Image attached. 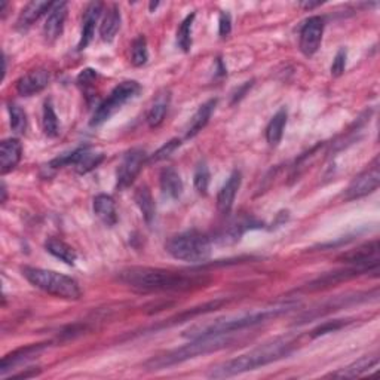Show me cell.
I'll use <instances>...</instances> for the list:
<instances>
[{
	"label": "cell",
	"instance_id": "6da1fadb",
	"mask_svg": "<svg viewBox=\"0 0 380 380\" xmlns=\"http://www.w3.org/2000/svg\"><path fill=\"white\" fill-rule=\"evenodd\" d=\"M118 280L137 291H189L210 282L205 275L167 271L160 268L132 266L118 273Z\"/></svg>",
	"mask_w": 380,
	"mask_h": 380
},
{
	"label": "cell",
	"instance_id": "7a4b0ae2",
	"mask_svg": "<svg viewBox=\"0 0 380 380\" xmlns=\"http://www.w3.org/2000/svg\"><path fill=\"white\" fill-rule=\"evenodd\" d=\"M296 349V340L290 337L273 339L268 343H263L260 347L251 349L247 354L239 355L238 358L229 360L220 365L211 368L208 377L225 379L243 374L251 370H256L259 367L276 363L291 355Z\"/></svg>",
	"mask_w": 380,
	"mask_h": 380
},
{
	"label": "cell",
	"instance_id": "3957f363",
	"mask_svg": "<svg viewBox=\"0 0 380 380\" xmlns=\"http://www.w3.org/2000/svg\"><path fill=\"white\" fill-rule=\"evenodd\" d=\"M293 305H281L268 309L257 310V312L244 314L239 317H227L218 318L215 321L208 322V324H197L192 328L184 331V337L188 339H198V337H211V336H225V335H235V333L244 331L247 328H252L256 326L264 324V322L276 319L278 317L289 312Z\"/></svg>",
	"mask_w": 380,
	"mask_h": 380
},
{
	"label": "cell",
	"instance_id": "277c9868",
	"mask_svg": "<svg viewBox=\"0 0 380 380\" xmlns=\"http://www.w3.org/2000/svg\"><path fill=\"white\" fill-rule=\"evenodd\" d=\"M234 343H235L234 335L190 339V342L188 344H184V347H181V348H176V349L168 351L165 354L152 356L151 360H147L144 363V368L149 372L164 370V368H169V367H174L177 364L186 363L189 360L197 358V356L226 349L229 347H232Z\"/></svg>",
	"mask_w": 380,
	"mask_h": 380
},
{
	"label": "cell",
	"instance_id": "5b68a950",
	"mask_svg": "<svg viewBox=\"0 0 380 380\" xmlns=\"http://www.w3.org/2000/svg\"><path fill=\"white\" fill-rule=\"evenodd\" d=\"M22 276L33 287L63 301H79L82 297V290L76 280L55 271L26 266L22 268Z\"/></svg>",
	"mask_w": 380,
	"mask_h": 380
},
{
	"label": "cell",
	"instance_id": "8992f818",
	"mask_svg": "<svg viewBox=\"0 0 380 380\" xmlns=\"http://www.w3.org/2000/svg\"><path fill=\"white\" fill-rule=\"evenodd\" d=\"M165 250L171 257L188 263H205L211 257V241L205 234L198 230H186V232L171 236Z\"/></svg>",
	"mask_w": 380,
	"mask_h": 380
},
{
	"label": "cell",
	"instance_id": "52a82bcc",
	"mask_svg": "<svg viewBox=\"0 0 380 380\" xmlns=\"http://www.w3.org/2000/svg\"><path fill=\"white\" fill-rule=\"evenodd\" d=\"M142 86L135 80H125V82L114 86L110 96L101 102L97 110L92 114L91 126H100L107 122L113 114H116L128 101L140 94Z\"/></svg>",
	"mask_w": 380,
	"mask_h": 380
},
{
	"label": "cell",
	"instance_id": "ba28073f",
	"mask_svg": "<svg viewBox=\"0 0 380 380\" xmlns=\"http://www.w3.org/2000/svg\"><path fill=\"white\" fill-rule=\"evenodd\" d=\"M380 183V165L379 156L373 159V162L368 165L363 172H360L351 183L348 189L344 190V199L355 201L367 197L377 190Z\"/></svg>",
	"mask_w": 380,
	"mask_h": 380
},
{
	"label": "cell",
	"instance_id": "9c48e42d",
	"mask_svg": "<svg viewBox=\"0 0 380 380\" xmlns=\"http://www.w3.org/2000/svg\"><path fill=\"white\" fill-rule=\"evenodd\" d=\"M149 160V156L140 147H134L126 152L122 158L116 172V188L118 190L128 189L135 178L140 174L144 164Z\"/></svg>",
	"mask_w": 380,
	"mask_h": 380
},
{
	"label": "cell",
	"instance_id": "30bf717a",
	"mask_svg": "<svg viewBox=\"0 0 380 380\" xmlns=\"http://www.w3.org/2000/svg\"><path fill=\"white\" fill-rule=\"evenodd\" d=\"M324 18L319 15H314L305 21L301 29V42L298 48L305 56H314L322 42V34H324Z\"/></svg>",
	"mask_w": 380,
	"mask_h": 380
},
{
	"label": "cell",
	"instance_id": "8fae6325",
	"mask_svg": "<svg viewBox=\"0 0 380 380\" xmlns=\"http://www.w3.org/2000/svg\"><path fill=\"white\" fill-rule=\"evenodd\" d=\"M50 347V343H33L29 344V347L15 349L14 352H10L3 356L2 364H0V376L6 377L8 373L14 372L17 367L27 364L29 361L38 358V356L46 351V348Z\"/></svg>",
	"mask_w": 380,
	"mask_h": 380
},
{
	"label": "cell",
	"instance_id": "7c38bea8",
	"mask_svg": "<svg viewBox=\"0 0 380 380\" xmlns=\"http://www.w3.org/2000/svg\"><path fill=\"white\" fill-rule=\"evenodd\" d=\"M343 263H348L351 266H363L377 271L379 268V241L374 239L372 243L360 245L358 248L344 252L339 257Z\"/></svg>",
	"mask_w": 380,
	"mask_h": 380
},
{
	"label": "cell",
	"instance_id": "4fadbf2b",
	"mask_svg": "<svg viewBox=\"0 0 380 380\" xmlns=\"http://www.w3.org/2000/svg\"><path fill=\"white\" fill-rule=\"evenodd\" d=\"M372 271L373 269L363 268V266H351L348 269H342V271H336V272H328L326 275L319 276V278L314 280L310 284H307L306 289L310 290V291L324 290V289H328V287H331V285H336V284H340L343 281L354 280V278H356V276H361V275L368 273V272H372ZM373 272H377V271H373Z\"/></svg>",
	"mask_w": 380,
	"mask_h": 380
},
{
	"label": "cell",
	"instance_id": "5bb4252c",
	"mask_svg": "<svg viewBox=\"0 0 380 380\" xmlns=\"http://www.w3.org/2000/svg\"><path fill=\"white\" fill-rule=\"evenodd\" d=\"M67 13H68V3L66 2H56L54 8L50 10L48 18H46L45 26H43V36L48 43H54L61 38V34L64 31Z\"/></svg>",
	"mask_w": 380,
	"mask_h": 380
},
{
	"label": "cell",
	"instance_id": "9a60e30c",
	"mask_svg": "<svg viewBox=\"0 0 380 380\" xmlns=\"http://www.w3.org/2000/svg\"><path fill=\"white\" fill-rule=\"evenodd\" d=\"M50 84V73L45 68H36L17 80V92L22 97L39 94Z\"/></svg>",
	"mask_w": 380,
	"mask_h": 380
},
{
	"label": "cell",
	"instance_id": "2e32d148",
	"mask_svg": "<svg viewBox=\"0 0 380 380\" xmlns=\"http://www.w3.org/2000/svg\"><path fill=\"white\" fill-rule=\"evenodd\" d=\"M102 8H105V3L101 2H92L86 6L82 21V31H80V40L77 43V51L86 50L92 39H94L96 26L98 22V18L101 17Z\"/></svg>",
	"mask_w": 380,
	"mask_h": 380
},
{
	"label": "cell",
	"instance_id": "e0dca14e",
	"mask_svg": "<svg viewBox=\"0 0 380 380\" xmlns=\"http://www.w3.org/2000/svg\"><path fill=\"white\" fill-rule=\"evenodd\" d=\"M368 293H364V294H354V296H343V297H335L331 298V301L326 302L319 305L317 309H312V312H307L302 317V321L298 322V324H305V322H309L310 319L314 318H319L322 315L326 314H331V312H336V310L342 309V307H347L349 305H355L358 302H365L367 298H363V297H367Z\"/></svg>",
	"mask_w": 380,
	"mask_h": 380
},
{
	"label": "cell",
	"instance_id": "ac0fdd59",
	"mask_svg": "<svg viewBox=\"0 0 380 380\" xmlns=\"http://www.w3.org/2000/svg\"><path fill=\"white\" fill-rule=\"evenodd\" d=\"M241 183H243V176H241L239 171H234L227 178V181L223 184L220 192H218L217 208L222 214L227 215L230 214V211H232L238 190L241 189Z\"/></svg>",
	"mask_w": 380,
	"mask_h": 380
},
{
	"label": "cell",
	"instance_id": "d6986e66",
	"mask_svg": "<svg viewBox=\"0 0 380 380\" xmlns=\"http://www.w3.org/2000/svg\"><path fill=\"white\" fill-rule=\"evenodd\" d=\"M22 158V144L18 138H6L0 144V171L2 174L14 171Z\"/></svg>",
	"mask_w": 380,
	"mask_h": 380
},
{
	"label": "cell",
	"instance_id": "ffe728a7",
	"mask_svg": "<svg viewBox=\"0 0 380 380\" xmlns=\"http://www.w3.org/2000/svg\"><path fill=\"white\" fill-rule=\"evenodd\" d=\"M55 3H51V2H39V0H34V2H30L27 3L24 8H22V10L18 15V20H17V30L24 33L27 31L34 22L39 21V18L45 14H48L50 10L54 8Z\"/></svg>",
	"mask_w": 380,
	"mask_h": 380
},
{
	"label": "cell",
	"instance_id": "44dd1931",
	"mask_svg": "<svg viewBox=\"0 0 380 380\" xmlns=\"http://www.w3.org/2000/svg\"><path fill=\"white\" fill-rule=\"evenodd\" d=\"M159 186L160 192H162L164 198L171 199V201H177L183 195L184 186H183V180L177 169L172 167H167L159 174Z\"/></svg>",
	"mask_w": 380,
	"mask_h": 380
},
{
	"label": "cell",
	"instance_id": "7402d4cb",
	"mask_svg": "<svg viewBox=\"0 0 380 380\" xmlns=\"http://www.w3.org/2000/svg\"><path fill=\"white\" fill-rule=\"evenodd\" d=\"M92 208H94V214L107 227L116 226L118 223L116 204H114V199L110 197V195H106V193L97 195V197L94 198V204H92Z\"/></svg>",
	"mask_w": 380,
	"mask_h": 380
},
{
	"label": "cell",
	"instance_id": "603a6c76",
	"mask_svg": "<svg viewBox=\"0 0 380 380\" xmlns=\"http://www.w3.org/2000/svg\"><path fill=\"white\" fill-rule=\"evenodd\" d=\"M215 106H217V100L215 98L208 100L206 102H204V105L197 110V113L193 114L190 122H189L188 130H186L188 140H189V138L197 137L205 128V126L208 125Z\"/></svg>",
	"mask_w": 380,
	"mask_h": 380
},
{
	"label": "cell",
	"instance_id": "cb8c5ba5",
	"mask_svg": "<svg viewBox=\"0 0 380 380\" xmlns=\"http://www.w3.org/2000/svg\"><path fill=\"white\" fill-rule=\"evenodd\" d=\"M121 22H122V15L121 10L116 5H113L112 8L107 9V13L101 21L100 26V36L102 42H113L114 38H116L118 31L121 30Z\"/></svg>",
	"mask_w": 380,
	"mask_h": 380
},
{
	"label": "cell",
	"instance_id": "d4e9b609",
	"mask_svg": "<svg viewBox=\"0 0 380 380\" xmlns=\"http://www.w3.org/2000/svg\"><path fill=\"white\" fill-rule=\"evenodd\" d=\"M379 364V356L377 355H367L360 358L358 361H355L349 364L348 367L340 368L339 372L331 373V377H344V379H354V377H360L365 374L368 370H372L373 367Z\"/></svg>",
	"mask_w": 380,
	"mask_h": 380
},
{
	"label": "cell",
	"instance_id": "484cf974",
	"mask_svg": "<svg viewBox=\"0 0 380 380\" xmlns=\"http://www.w3.org/2000/svg\"><path fill=\"white\" fill-rule=\"evenodd\" d=\"M134 201H135L138 208H140L146 223L149 226L153 225L155 218H156V205H155V199L152 197V192L146 186V184L135 189Z\"/></svg>",
	"mask_w": 380,
	"mask_h": 380
},
{
	"label": "cell",
	"instance_id": "4316f807",
	"mask_svg": "<svg viewBox=\"0 0 380 380\" xmlns=\"http://www.w3.org/2000/svg\"><path fill=\"white\" fill-rule=\"evenodd\" d=\"M287 119H289V113H287L285 107H282L273 114V118L268 123V126H266V142H268V144L271 147H276L281 143L285 125H287Z\"/></svg>",
	"mask_w": 380,
	"mask_h": 380
},
{
	"label": "cell",
	"instance_id": "83f0119b",
	"mask_svg": "<svg viewBox=\"0 0 380 380\" xmlns=\"http://www.w3.org/2000/svg\"><path fill=\"white\" fill-rule=\"evenodd\" d=\"M169 98H171L169 92H162V94H159L156 97L152 107L149 109L147 125L151 126L152 130H156V128H159L160 125H162V122L167 116L168 107H169Z\"/></svg>",
	"mask_w": 380,
	"mask_h": 380
},
{
	"label": "cell",
	"instance_id": "f1b7e54d",
	"mask_svg": "<svg viewBox=\"0 0 380 380\" xmlns=\"http://www.w3.org/2000/svg\"><path fill=\"white\" fill-rule=\"evenodd\" d=\"M45 248L55 259L64 261L66 264H70V266H73L76 259H77L76 251L70 245L66 244L64 241H61V239H56V238L48 239V241H46V244H45Z\"/></svg>",
	"mask_w": 380,
	"mask_h": 380
},
{
	"label": "cell",
	"instance_id": "f546056e",
	"mask_svg": "<svg viewBox=\"0 0 380 380\" xmlns=\"http://www.w3.org/2000/svg\"><path fill=\"white\" fill-rule=\"evenodd\" d=\"M42 128L46 137L54 138L60 134V121L54 110L51 101H45L42 114Z\"/></svg>",
	"mask_w": 380,
	"mask_h": 380
},
{
	"label": "cell",
	"instance_id": "4dcf8cb0",
	"mask_svg": "<svg viewBox=\"0 0 380 380\" xmlns=\"http://www.w3.org/2000/svg\"><path fill=\"white\" fill-rule=\"evenodd\" d=\"M102 159H105V155L91 152V149L85 146L82 155H80L77 164L75 165V169L79 172V174H88L89 171L96 169L102 162Z\"/></svg>",
	"mask_w": 380,
	"mask_h": 380
},
{
	"label": "cell",
	"instance_id": "1f68e13d",
	"mask_svg": "<svg viewBox=\"0 0 380 380\" xmlns=\"http://www.w3.org/2000/svg\"><path fill=\"white\" fill-rule=\"evenodd\" d=\"M9 112V125L14 134H24L27 130V113L22 110L21 106L15 105V102H9L8 105Z\"/></svg>",
	"mask_w": 380,
	"mask_h": 380
},
{
	"label": "cell",
	"instance_id": "d6a6232c",
	"mask_svg": "<svg viewBox=\"0 0 380 380\" xmlns=\"http://www.w3.org/2000/svg\"><path fill=\"white\" fill-rule=\"evenodd\" d=\"M197 14L192 13L181 21V24L177 30V45L183 52H189L192 50V27Z\"/></svg>",
	"mask_w": 380,
	"mask_h": 380
},
{
	"label": "cell",
	"instance_id": "836d02e7",
	"mask_svg": "<svg viewBox=\"0 0 380 380\" xmlns=\"http://www.w3.org/2000/svg\"><path fill=\"white\" fill-rule=\"evenodd\" d=\"M149 60V50H147V40L140 34L137 36L131 45V63L135 67H142Z\"/></svg>",
	"mask_w": 380,
	"mask_h": 380
},
{
	"label": "cell",
	"instance_id": "e575fe53",
	"mask_svg": "<svg viewBox=\"0 0 380 380\" xmlns=\"http://www.w3.org/2000/svg\"><path fill=\"white\" fill-rule=\"evenodd\" d=\"M210 178H211L210 168H208V165H206L205 160H202V162L198 164L197 169H195V174H193V186L199 195H206V192H208Z\"/></svg>",
	"mask_w": 380,
	"mask_h": 380
},
{
	"label": "cell",
	"instance_id": "d590c367",
	"mask_svg": "<svg viewBox=\"0 0 380 380\" xmlns=\"http://www.w3.org/2000/svg\"><path fill=\"white\" fill-rule=\"evenodd\" d=\"M181 146V142L178 138H172L168 143H165L162 147H159L158 151L149 158V162H159V160H164L174 153L177 149Z\"/></svg>",
	"mask_w": 380,
	"mask_h": 380
},
{
	"label": "cell",
	"instance_id": "8d00e7d4",
	"mask_svg": "<svg viewBox=\"0 0 380 380\" xmlns=\"http://www.w3.org/2000/svg\"><path fill=\"white\" fill-rule=\"evenodd\" d=\"M349 319H333V321H326L324 324L317 327L312 331V337H319V336H326L328 333H335L339 331L340 328L347 327L349 324Z\"/></svg>",
	"mask_w": 380,
	"mask_h": 380
},
{
	"label": "cell",
	"instance_id": "74e56055",
	"mask_svg": "<svg viewBox=\"0 0 380 380\" xmlns=\"http://www.w3.org/2000/svg\"><path fill=\"white\" fill-rule=\"evenodd\" d=\"M347 59H348V52L344 48L339 50L335 60H333V64H331V76L335 77H339L344 73V68H347Z\"/></svg>",
	"mask_w": 380,
	"mask_h": 380
},
{
	"label": "cell",
	"instance_id": "f35d334b",
	"mask_svg": "<svg viewBox=\"0 0 380 380\" xmlns=\"http://www.w3.org/2000/svg\"><path fill=\"white\" fill-rule=\"evenodd\" d=\"M230 31H232V18L227 13H222L220 18H218V34L225 39L229 36Z\"/></svg>",
	"mask_w": 380,
	"mask_h": 380
},
{
	"label": "cell",
	"instance_id": "ab89813d",
	"mask_svg": "<svg viewBox=\"0 0 380 380\" xmlns=\"http://www.w3.org/2000/svg\"><path fill=\"white\" fill-rule=\"evenodd\" d=\"M97 77V72L96 70H92V68H85V70L80 72V75L77 76V84L80 86H88L91 85L92 82H94Z\"/></svg>",
	"mask_w": 380,
	"mask_h": 380
},
{
	"label": "cell",
	"instance_id": "60d3db41",
	"mask_svg": "<svg viewBox=\"0 0 380 380\" xmlns=\"http://www.w3.org/2000/svg\"><path fill=\"white\" fill-rule=\"evenodd\" d=\"M40 373V370H36V368H29V372H22V373H13L10 377H18V379H29L34 377Z\"/></svg>",
	"mask_w": 380,
	"mask_h": 380
},
{
	"label": "cell",
	"instance_id": "b9f144b4",
	"mask_svg": "<svg viewBox=\"0 0 380 380\" xmlns=\"http://www.w3.org/2000/svg\"><path fill=\"white\" fill-rule=\"evenodd\" d=\"M251 86H252V80H251V82H245V85H244L243 88L238 89V91H236V94L234 96V102H236V101H239L241 98H243V97L245 96V92H247Z\"/></svg>",
	"mask_w": 380,
	"mask_h": 380
},
{
	"label": "cell",
	"instance_id": "7bdbcfd3",
	"mask_svg": "<svg viewBox=\"0 0 380 380\" xmlns=\"http://www.w3.org/2000/svg\"><path fill=\"white\" fill-rule=\"evenodd\" d=\"M319 5H321V2H305V3H301V6L305 8V9H314V8L319 6Z\"/></svg>",
	"mask_w": 380,
	"mask_h": 380
},
{
	"label": "cell",
	"instance_id": "ee69618b",
	"mask_svg": "<svg viewBox=\"0 0 380 380\" xmlns=\"http://www.w3.org/2000/svg\"><path fill=\"white\" fill-rule=\"evenodd\" d=\"M6 198H8V189H6V184L2 183V204L6 202Z\"/></svg>",
	"mask_w": 380,
	"mask_h": 380
},
{
	"label": "cell",
	"instance_id": "f6af8a7d",
	"mask_svg": "<svg viewBox=\"0 0 380 380\" xmlns=\"http://www.w3.org/2000/svg\"><path fill=\"white\" fill-rule=\"evenodd\" d=\"M158 6H159V3H158V2H156V3H153V2L151 3V10H152V13H153V10H155Z\"/></svg>",
	"mask_w": 380,
	"mask_h": 380
}]
</instances>
